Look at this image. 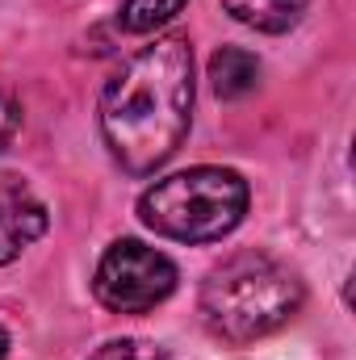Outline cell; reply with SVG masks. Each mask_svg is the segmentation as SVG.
Segmentation results:
<instances>
[{"label": "cell", "instance_id": "obj_4", "mask_svg": "<svg viewBox=\"0 0 356 360\" xmlns=\"http://www.w3.org/2000/svg\"><path fill=\"white\" fill-rule=\"evenodd\" d=\"M177 289V264L139 243V239H117L92 276V293L101 306L117 310V314H143V310H155L168 293Z\"/></svg>", "mask_w": 356, "mask_h": 360}, {"label": "cell", "instance_id": "obj_7", "mask_svg": "<svg viewBox=\"0 0 356 360\" xmlns=\"http://www.w3.org/2000/svg\"><path fill=\"white\" fill-rule=\"evenodd\" d=\"M210 84L222 101H239L260 84V59L252 51H239V46H222L214 59H210Z\"/></svg>", "mask_w": 356, "mask_h": 360}, {"label": "cell", "instance_id": "obj_9", "mask_svg": "<svg viewBox=\"0 0 356 360\" xmlns=\"http://www.w3.org/2000/svg\"><path fill=\"white\" fill-rule=\"evenodd\" d=\"M89 360H172V356L160 344H151V340H109Z\"/></svg>", "mask_w": 356, "mask_h": 360}, {"label": "cell", "instance_id": "obj_5", "mask_svg": "<svg viewBox=\"0 0 356 360\" xmlns=\"http://www.w3.org/2000/svg\"><path fill=\"white\" fill-rule=\"evenodd\" d=\"M46 231V205L21 176H0V264H13Z\"/></svg>", "mask_w": 356, "mask_h": 360}, {"label": "cell", "instance_id": "obj_6", "mask_svg": "<svg viewBox=\"0 0 356 360\" xmlns=\"http://www.w3.org/2000/svg\"><path fill=\"white\" fill-rule=\"evenodd\" d=\"M222 8L260 34H285L302 21V13L310 8V0H222Z\"/></svg>", "mask_w": 356, "mask_h": 360}, {"label": "cell", "instance_id": "obj_8", "mask_svg": "<svg viewBox=\"0 0 356 360\" xmlns=\"http://www.w3.org/2000/svg\"><path fill=\"white\" fill-rule=\"evenodd\" d=\"M189 0H126L122 4V30L126 34H151L168 25Z\"/></svg>", "mask_w": 356, "mask_h": 360}, {"label": "cell", "instance_id": "obj_11", "mask_svg": "<svg viewBox=\"0 0 356 360\" xmlns=\"http://www.w3.org/2000/svg\"><path fill=\"white\" fill-rule=\"evenodd\" d=\"M4 352H8V331L0 327V360H4Z\"/></svg>", "mask_w": 356, "mask_h": 360}, {"label": "cell", "instance_id": "obj_10", "mask_svg": "<svg viewBox=\"0 0 356 360\" xmlns=\"http://www.w3.org/2000/svg\"><path fill=\"white\" fill-rule=\"evenodd\" d=\"M17 130H21V105H17L13 92H0V151L13 147Z\"/></svg>", "mask_w": 356, "mask_h": 360}, {"label": "cell", "instance_id": "obj_1", "mask_svg": "<svg viewBox=\"0 0 356 360\" xmlns=\"http://www.w3.org/2000/svg\"><path fill=\"white\" fill-rule=\"evenodd\" d=\"M193 117L189 38H155L130 55L101 92V139L122 172L147 176L177 155Z\"/></svg>", "mask_w": 356, "mask_h": 360}, {"label": "cell", "instance_id": "obj_2", "mask_svg": "<svg viewBox=\"0 0 356 360\" xmlns=\"http://www.w3.org/2000/svg\"><path fill=\"white\" fill-rule=\"evenodd\" d=\"M302 310V281L265 252H235L201 285V319L227 344L265 340Z\"/></svg>", "mask_w": 356, "mask_h": 360}, {"label": "cell", "instance_id": "obj_3", "mask_svg": "<svg viewBox=\"0 0 356 360\" xmlns=\"http://www.w3.org/2000/svg\"><path fill=\"white\" fill-rule=\"evenodd\" d=\"M143 222L180 243H214L248 214V180L231 168H189L155 180L139 201Z\"/></svg>", "mask_w": 356, "mask_h": 360}]
</instances>
